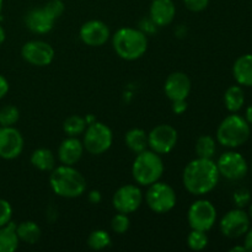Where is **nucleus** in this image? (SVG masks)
Returning <instances> with one entry per match:
<instances>
[{"label": "nucleus", "instance_id": "obj_1", "mask_svg": "<svg viewBox=\"0 0 252 252\" xmlns=\"http://www.w3.org/2000/svg\"><path fill=\"white\" fill-rule=\"evenodd\" d=\"M219 176L218 167L213 159L197 158L185 166L182 182L189 193L204 196L216 189Z\"/></svg>", "mask_w": 252, "mask_h": 252}, {"label": "nucleus", "instance_id": "obj_2", "mask_svg": "<svg viewBox=\"0 0 252 252\" xmlns=\"http://www.w3.org/2000/svg\"><path fill=\"white\" fill-rule=\"evenodd\" d=\"M49 185L52 191L63 198H76L86 191V179L70 165L54 167L49 175Z\"/></svg>", "mask_w": 252, "mask_h": 252}, {"label": "nucleus", "instance_id": "obj_3", "mask_svg": "<svg viewBox=\"0 0 252 252\" xmlns=\"http://www.w3.org/2000/svg\"><path fill=\"white\" fill-rule=\"evenodd\" d=\"M112 44L120 58L125 61H135L147 52L148 37L142 30L122 27L113 34Z\"/></svg>", "mask_w": 252, "mask_h": 252}, {"label": "nucleus", "instance_id": "obj_4", "mask_svg": "<svg viewBox=\"0 0 252 252\" xmlns=\"http://www.w3.org/2000/svg\"><path fill=\"white\" fill-rule=\"evenodd\" d=\"M164 162L161 157L153 150H144L135 157L132 165V175L139 186H150L161 179Z\"/></svg>", "mask_w": 252, "mask_h": 252}, {"label": "nucleus", "instance_id": "obj_5", "mask_svg": "<svg viewBox=\"0 0 252 252\" xmlns=\"http://www.w3.org/2000/svg\"><path fill=\"white\" fill-rule=\"evenodd\" d=\"M250 125L239 115H229L224 118L217 129V140L226 148H238L245 144L250 138Z\"/></svg>", "mask_w": 252, "mask_h": 252}, {"label": "nucleus", "instance_id": "obj_6", "mask_svg": "<svg viewBox=\"0 0 252 252\" xmlns=\"http://www.w3.org/2000/svg\"><path fill=\"white\" fill-rule=\"evenodd\" d=\"M113 142L111 128L102 122L90 123L84 132V149L93 155H101L107 152Z\"/></svg>", "mask_w": 252, "mask_h": 252}, {"label": "nucleus", "instance_id": "obj_7", "mask_svg": "<svg viewBox=\"0 0 252 252\" xmlns=\"http://www.w3.org/2000/svg\"><path fill=\"white\" fill-rule=\"evenodd\" d=\"M176 192L166 182L157 181L148 186L145 202L148 207L157 214L169 213L176 206Z\"/></svg>", "mask_w": 252, "mask_h": 252}, {"label": "nucleus", "instance_id": "obj_8", "mask_svg": "<svg viewBox=\"0 0 252 252\" xmlns=\"http://www.w3.org/2000/svg\"><path fill=\"white\" fill-rule=\"evenodd\" d=\"M187 219L191 229L208 231L217 221V209L211 201L198 199L191 204L187 213Z\"/></svg>", "mask_w": 252, "mask_h": 252}, {"label": "nucleus", "instance_id": "obj_9", "mask_svg": "<svg viewBox=\"0 0 252 252\" xmlns=\"http://www.w3.org/2000/svg\"><path fill=\"white\" fill-rule=\"evenodd\" d=\"M177 130L170 125H159L148 133V147L159 155L169 154L177 144Z\"/></svg>", "mask_w": 252, "mask_h": 252}, {"label": "nucleus", "instance_id": "obj_10", "mask_svg": "<svg viewBox=\"0 0 252 252\" xmlns=\"http://www.w3.org/2000/svg\"><path fill=\"white\" fill-rule=\"evenodd\" d=\"M143 199L144 196L139 187L135 185H125L113 194L112 206L118 213L130 214L139 209Z\"/></svg>", "mask_w": 252, "mask_h": 252}, {"label": "nucleus", "instance_id": "obj_11", "mask_svg": "<svg viewBox=\"0 0 252 252\" xmlns=\"http://www.w3.org/2000/svg\"><path fill=\"white\" fill-rule=\"evenodd\" d=\"M219 175L230 181L244 179L248 174V161L241 154L236 152H226L219 157L216 162Z\"/></svg>", "mask_w": 252, "mask_h": 252}, {"label": "nucleus", "instance_id": "obj_12", "mask_svg": "<svg viewBox=\"0 0 252 252\" xmlns=\"http://www.w3.org/2000/svg\"><path fill=\"white\" fill-rule=\"evenodd\" d=\"M219 226L224 236L229 239H238L245 235L246 231L250 229V217L241 208L231 209L224 214Z\"/></svg>", "mask_w": 252, "mask_h": 252}, {"label": "nucleus", "instance_id": "obj_13", "mask_svg": "<svg viewBox=\"0 0 252 252\" xmlns=\"http://www.w3.org/2000/svg\"><path fill=\"white\" fill-rule=\"evenodd\" d=\"M21 56L31 65L47 66L53 62L54 49L44 41H29L22 46Z\"/></svg>", "mask_w": 252, "mask_h": 252}, {"label": "nucleus", "instance_id": "obj_14", "mask_svg": "<svg viewBox=\"0 0 252 252\" xmlns=\"http://www.w3.org/2000/svg\"><path fill=\"white\" fill-rule=\"evenodd\" d=\"M24 150V137L12 127H0V158L12 160L20 157Z\"/></svg>", "mask_w": 252, "mask_h": 252}, {"label": "nucleus", "instance_id": "obj_15", "mask_svg": "<svg viewBox=\"0 0 252 252\" xmlns=\"http://www.w3.org/2000/svg\"><path fill=\"white\" fill-rule=\"evenodd\" d=\"M79 34L86 46L101 47L108 41L111 32L105 22L100 20H90L80 27Z\"/></svg>", "mask_w": 252, "mask_h": 252}, {"label": "nucleus", "instance_id": "obj_16", "mask_svg": "<svg viewBox=\"0 0 252 252\" xmlns=\"http://www.w3.org/2000/svg\"><path fill=\"white\" fill-rule=\"evenodd\" d=\"M165 95L171 101L187 100L191 93V80L182 71H175L166 78L164 84Z\"/></svg>", "mask_w": 252, "mask_h": 252}, {"label": "nucleus", "instance_id": "obj_17", "mask_svg": "<svg viewBox=\"0 0 252 252\" xmlns=\"http://www.w3.org/2000/svg\"><path fill=\"white\" fill-rule=\"evenodd\" d=\"M56 19L47 11L44 6L34 7L25 15V25L36 34H44L52 31Z\"/></svg>", "mask_w": 252, "mask_h": 252}, {"label": "nucleus", "instance_id": "obj_18", "mask_svg": "<svg viewBox=\"0 0 252 252\" xmlns=\"http://www.w3.org/2000/svg\"><path fill=\"white\" fill-rule=\"evenodd\" d=\"M176 15V6L172 0H153L149 17L157 26L164 27L171 24Z\"/></svg>", "mask_w": 252, "mask_h": 252}, {"label": "nucleus", "instance_id": "obj_19", "mask_svg": "<svg viewBox=\"0 0 252 252\" xmlns=\"http://www.w3.org/2000/svg\"><path fill=\"white\" fill-rule=\"evenodd\" d=\"M84 144L78 137H68L61 143L58 148V159L63 165L74 166L81 159L84 153Z\"/></svg>", "mask_w": 252, "mask_h": 252}, {"label": "nucleus", "instance_id": "obj_20", "mask_svg": "<svg viewBox=\"0 0 252 252\" xmlns=\"http://www.w3.org/2000/svg\"><path fill=\"white\" fill-rule=\"evenodd\" d=\"M233 74L239 85L252 86V54H244L236 59Z\"/></svg>", "mask_w": 252, "mask_h": 252}, {"label": "nucleus", "instance_id": "obj_21", "mask_svg": "<svg viewBox=\"0 0 252 252\" xmlns=\"http://www.w3.org/2000/svg\"><path fill=\"white\" fill-rule=\"evenodd\" d=\"M16 223L9 221L0 228V252H14L17 250L20 239L16 233Z\"/></svg>", "mask_w": 252, "mask_h": 252}, {"label": "nucleus", "instance_id": "obj_22", "mask_svg": "<svg viewBox=\"0 0 252 252\" xmlns=\"http://www.w3.org/2000/svg\"><path fill=\"white\" fill-rule=\"evenodd\" d=\"M32 166L39 171H52L56 167V157L47 148H38L31 155Z\"/></svg>", "mask_w": 252, "mask_h": 252}, {"label": "nucleus", "instance_id": "obj_23", "mask_svg": "<svg viewBox=\"0 0 252 252\" xmlns=\"http://www.w3.org/2000/svg\"><path fill=\"white\" fill-rule=\"evenodd\" d=\"M125 142L133 153L139 154L148 148V133L140 128H133L126 133Z\"/></svg>", "mask_w": 252, "mask_h": 252}, {"label": "nucleus", "instance_id": "obj_24", "mask_svg": "<svg viewBox=\"0 0 252 252\" xmlns=\"http://www.w3.org/2000/svg\"><path fill=\"white\" fill-rule=\"evenodd\" d=\"M16 233L20 241H24V243L30 244V245H33V244H36L39 240L42 231L38 224L32 220H26L17 224Z\"/></svg>", "mask_w": 252, "mask_h": 252}, {"label": "nucleus", "instance_id": "obj_25", "mask_svg": "<svg viewBox=\"0 0 252 252\" xmlns=\"http://www.w3.org/2000/svg\"><path fill=\"white\" fill-rule=\"evenodd\" d=\"M224 103H225V107L229 112L235 113L239 110H241L244 103H245V94H244L241 86H230L224 94Z\"/></svg>", "mask_w": 252, "mask_h": 252}, {"label": "nucleus", "instance_id": "obj_26", "mask_svg": "<svg viewBox=\"0 0 252 252\" xmlns=\"http://www.w3.org/2000/svg\"><path fill=\"white\" fill-rule=\"evenodd\" d=\"M86 127H88V123L85 118L78 115L70 116L63 123V130L68 137H78V135L84 134Z\"/></svg>", "mask_w": 252, "mask_h": 252}, {"label": "nucleus", "instance_id": "obj_27", "mask_svg": "<svg viewBox=\"0 0 252 252\" xmlns=\"http://www.w3.org/2000/svg\"><path fill=\"white\" fill-rule=\"evenodd\" d=\"M217 150V143L211 135H201L196 142V153L198 158L213 159Z\"/></svg>", "mask_w": 252, "mask_h": 252}, {"label": "nucleus", "instance_id": "obj_28", "mask_svg": "<svg viewBox=\"0 0 252 252\" xmlns=\"http://www.w3.org/2000/svg\"><path fill=\"white\" fill-rule=\"evenodd\" d=\"M111 243H112V240H111L110 234L105 230H101V229L94 230L88 238L89 248L95 251L107 249L108 246H111Z\"/></svg>", "mask_w": 252, "mask_h": 252}, {"label": "nucleus", "instance_id": "obj_29", "mask_svg": "<svg viewBox=\"0 0 252 252\" xmlns=\"http://www.w3.org/2000/svg\"><path fill=\"white\" fill-rule=\"evenodd\" d=\"M20 118V111L16 106L6 105L0 108V127H12Z\"/></svg>", "mask_w": 252, "mask_h": 252}, {"label": "nucleus", "instance_id": "obj_30", "mask_svg": "<svg viewBox=\"0 0 252 252\" xmlns=\"http://www.w3.org/2000/svg\"><path fill=\"white\" fill-rule=\"evenodd\" d=\"M187 245L192 251L204 250L208 245V236L206 231L192 229L191 233L187 236Z\"/></svg>", "mask_w": 252, "mask_h": 252}, {"label": "nucleus", "instance_id": "obj_31", "mask_svg": "<svg viewBox=\"0 0 252 252\" xmlns=\"http://www.w3.org/2000/svg\"><path fill=\"white\" fill-rule=\"evenodd\" d=\"M130 220L128 218V214L125 213H117L111 220V229L113 230V233L118 234V235H122V234L127 233L128 229H129Z\"/></svg>", "mask_w": 252, "mask_h": 252}, {"label": "nucleus", "instance_id": "obj_32", "mask_svg": "<svg viewBox=\"0 0 252 252\" xmlns=\"http://www.w3.org/2000/svg\"><path fill=\"white\" fill-rule=\"evenodd\" d=\"M12 218V207L6 199L0 198V228L6 225Z\"/></svg>", "mask_w": 252, "mask_h": 252}, {"label": "nucleus", "instance_id": "obj_33", "mask_svg": "<svg viewBox=\"0 0 252 252\" xmlns=\"http://www.w3.org/2000/svg\"><path fill=\"white\" fill-rule=\"evenodd\" d=\"M44 7H46L47 11H48L56 20L59 19V17L63 15L64 9H65L64 2L62 1V0H49V1L44 5Z\"/></svg>", "mask_w": 252, "mask_h": 252}, {"label": "nucleus", "instance_id": "obj_34", "mask_svg": "<svg viewBox=\"0 0 252 252\" xmlns=\"http://www.w3.org/2000/svg\"><path fill=\"white\" fill-rule=\"evenodd\" d=\"M184 4L189 11L201 12L207 9L209 4V0H184Z\"/></svg>", "mask_w": 252, "mask_h": 252}, {"label": "nucleus", "instance_id": "obj_35", "mask_svg": "<svg viewBox=\"0 0 252 252\" xmlns=\"http://www.w3.org/2000/svg\"><path fill=\"white\" fill-rule=\"evenodd\" d=\"M250 199H251V196H250V192H249L248 189H241L234 193V202H235V204L238 206V208H243V207H245L246 204L250 202Z\"/></svg>", "mask_w": 252, "mask_h": 252}, {"label": "nucleus", "instance_id": "obj_36", "mask_svg": "<svg viewBox=\"0 0 252 252\" xmlns=\"http://www.w3.org/2000/svg\"><path fill=\"white\" fill-rule=\"evenodd\" d=\"M171 108L172 111H174V113H176V115H182V113L187 110V101L186 100L172 101Z\"/></svg>", "mask_w": 252, "mask_h": 252}, {"label": "nucleus", "instance_id": "obj_37", "mask_svg": "<svg viewBox=\"0 0 252 252\" xmlns=\"http://www.w3.org/2000/svg\"><path fill=\"white\" fill-rule=\"evenodd\" d=\"M7 93H9V81L5 76L0 75V100L4 98Z\"/></svg>", "mask_w": 252, "mask_h": 252}, {"label": "nucleus", "instance_id": "obj_38", "mask_svg": "<svg viewBox=\"0 0 252 252\" xmlns=\"http://www.w3.org/2000/svg\"><path fill=\"white\" fill-rule=\"evenodd\" d=\"M88 198H89V202H90L91 204H98L101 202V199H102V196H101L100 191H96V189H94V191L89 192Z\"/></svg>", "mask_w": 252, "mask_h": 252}, {"label": "nucleus", "instance_id": "obj_39", "mask_svg": "<svg viewBox=\"0 0 252 252\" xmlns=\"http://www.w3.org/2000/svg\"><path fill=\"white\" fill-rule=\"evenodd\" d=\"M246 251L252 252V229H249L245 234V243H244Z\"/></svg>", "mask_w": 252, "mask_h": 252}, {"label": "nucleus", "instance_id": "obj_40", "mask_svg": "<svg viewBox=\"0 0 252 252\" xmlns=\"http://www.w3.org/2000/svg\"><path fill=\"white\" fill-rule=\"evenodd\" d=\"M245 120L248 121L249 125L252 126V105H250L246 110V116H245Z\"/></svg>", "mask_w": 252, "mask_h": 252}, {"label": "nucleus", "instance_id": "obj_41", "mask_svg": "<svg viewBox=\"0 0 252 252\" xmlns=\"http://www.w3.org/2000/svg\"><path fill=\"white\" fill-rule=\"evenodd\" d=\"M5 38H6V33H5L4 27H2L1 25H0V46H1V44L4 43Z\"/></svg>", "mask_w": 252, "mask_h": 252}, {"label": "nucleus", "instance_id": "obj_42", "mask_svg": "<svg viewBox=\"0 0 252 252\" xmlns=\"http://www.w3.org/2000/svg\"><path fill=\"white\" fill-rule=\"evenodd\" d=\"M231 252H248L246 251L245 246H234L233 249H230Z\"/></svg>", "mask_w": 252, "mask_h": 252}, {"label": "nucleus", "instance_id": "obj_43", "mask_svg": "<svg viewBox=\"0 0 252 252\" xmlns=\"http://www.w3.org/2000/svg\"><path fill=\"white\" fill-rule=\"evenodd\" d=\"M2 5H4V0H0V15H1L2 11Z\"/></svg>", "mask_w": 252, "mask_h": 252}, {"label": "nucleus", "instance_id": "obj_44", "mask_svg": "<svg viewBox=\"0 0 252 252\" xmlns=\"http://www.w3.org/2000/svg\"><path fill=\"white\" fill-rule=\"evenodd\" d=\"M249 217L252 219V204L250 206V211H249Z\"/></svg>", "mask_w": 252, "mask_h": 252}, {"label": "nucleus", "instance_id": "obj_45", "mask_svg": "<svg viewBox=\"0 0 252 252\" xmlns=\"http://www.w3.org/2000/svg\"><path fill=\"white\" fill-rule=\"evenodd\" d=\"M251 170H252V162H251Z\"/></svg>", "mask_w": 252, "mask_h": 252}]
</instances>
